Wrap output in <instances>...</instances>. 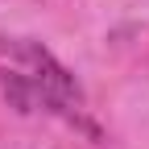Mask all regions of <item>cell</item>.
I'll return each mask as SVG.
<instances>
[]
</instances>
